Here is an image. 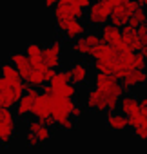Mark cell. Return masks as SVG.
I'll list each match as a JSON object with an SVG mask.
<instances>
[{
    "mask_svg": "<svg viewBox=\"0 0 147 154\" xmlns=\"http://www.w3.org/2000/svg\"><path fill=\"white\" fill-rule=\"evenodd\" d=\"M95 87L100 89L105 94V98H107V111L114 112V111L120 109V98L125 93L120 78H116L114 74L96 72L95 74Z\"/></svg>",
    "mask_w": 147,
    "mask_h": 154,
    "instance_id": "6da1fadb",
    "label": "cell"
},
{
    "mask_svg": "<svg viewBox=\"0 0 147 154\" xmlns=\"http://www.w3.org/2000/svg\"><path fill=\"white\" fill-rule=\"evenodd\" d=\"M22 94H24V82L22 84H13L0 74V105L13 109Z\"/></svg>",
    "mask_w": 147,
    "mask_h": 154,
    "instance_id": "7a4b0ae2",
    "label": "cell"
},
{
    "mask_svg": "<svg viewBox=\"0 0 147 154\" xmlns=\"http://www.w3.org/2000/svg\"><path fill=\"white\" fill-rule=\"evenodd\" d=\"M138 8H140V6H138L136 0H124V2H120V4L114 6L113 11H111V18H109L111 24L116 26V27H124Z\"/></svg>",
    "mask_w": 147,
    "mask_h": 154,
    "instance_id": "3957f363",
    "label": "cell"
},
{
    "mask_svg": "<svg viewBox=\"0 0 147 154\" xmlns=\"http://www.w3.org/2000/svg\"><path fill=\"white\" fill-rule=\"evenodd\" d=\"M15 134H17V118L11 112V109L4 107L2 116H0V145L8 147L15 138Z\"/></svg>",
    "mask_w": 147,
    "mask_h": 154,
    "instance_id": "277c9868",
    "label": "cell"
},
{
    "mask_svg": "<svg viewBox=\"0 0 147 154\" xmlns=\"http://www.w3.org/2000/svg\"><path fill=\"white\" fill-rule=\"evenodd\" d=\"M44 94H45V93H44ZM47 98H49V112H51V116H55V120L71 114L73 107L77 105L75 98H64V96L56 94L55 91H53L51 94H47Z\"/></svg>",
    "mask_w": 147,
    "mask_h": 154,
    "instance_id": "5b68a950",
    "label": "cell"
},
{
    "mask_svg": "<svg viewBox=\"0 0 147 154\" xmlns=\"http://www.w3.org/2000/svg\"><path fill=\"white\" fill-rule=\"evenodd\" d=\"M111 11H113V9H111L105 2H102V0H95V2L87 8L86 17H87V22H89L91 26H98V27H102L104 24L109 22V18H111Z\"/></svg>",
    "mask_w": 147,
    "mask_h": 154,
    "instance_id": "8992f818",
    "label": "cell"
},
{
    "mask_svg": "<svg viewBox=\"0 0 147 154\" xmlns=\"http://www.w3.org/2000/svg\"><path fill=\"white\" fill-rule=\"evenodd\" d=\"M86 17V9L77 4V0H58L55 6V20L56 18H77L82 20Z\"/></svg>",
    "mask_w": 147,
    "mask_h": 154,
    "instance_id": "52a82bcc",
    "label": "cell"
},
{
    "mask_svg": "<svg viewBox=\"0 0 147 154\" xmlns=\"http://www.w3.org/2000/svg\"><path fill=\"white\" fill-rule=\"evenodd\" d=\"M42 58L51 69H58L62 63V42L55 40L42 49Z\"/></svg>",
    "mask_w": 147,
    "mask_h": 154,
    "instance_id": "ba28073f",
    "label": "cell"
},
{
    "mask_svg": "<svg viewBox=\"0 0 147 154\" xmlns=\"http://www.w3.org/2000/svg\"><path fill=\"white\" fill-rule=\"evenodd\" d=\"M86 109L95 111V112H107V98H105V94L96 87L89 89L87 94H86Z\"/></svg>",
    "mask_w": 147,
    "mask_h": 154,
    "instance_id": "9c48e42d",
    "label": "cell"
},
{
    "mask_svg": "<svg viewBox=\"0 0 147 154\" xmlns=\"http://www.w3.org/2000/svg\"><path fill=\"white\" fill-rule=\"evenodd\" d=\"M120 82H122L125 93H127V91H133V89H136V87H142V85L147 84V71H145V69H133V71L125 76V78H122Z\"/></svg>",
    "mask_w": 147,
    "mask_h": 154,
    "instance_id": "30bf717a",
    "label": "cell"
},
{
    "mask_svg": "<svg viewBox=\"0 0 147 154\" xmlns=\"http://www.w3.org/2000/svg\"><path fill=\"white\" fill-rule=\"evenodd\" d=\"M67 71H69V76H71V82L75 84V85H84V84H87L91 69H89V65H87L86 62H75Z\"/></svg>",
    "mask_w": 147,
    "mask_h": 154,
    "instance_id": "8fae6325",
    "label": "cell"
},
{
    "mask_svg": "<svg viewBox=\"0 0 147 154\" xmlns=\"http://www.w3.org/2000/svg\"><path fill=\"white\" fill-rule=\"evenodd\" d=\"M100 38H102L104 44H109V45L116 47L122 42V27H116L111 22L109 24H104L102 29H100Z\"/></svg>",
    "mask_w": 147,
    "mask_h": 154,
    "instance_id": "7c38bea8",
    "label": "cell"
},
{
    "mask_svg": "<svg viewBox=\"0 0 147 154\" xmlns=\"http://www.w3.org/2000/svg\"><path fill=\"white\" fill-rule=\"evenodd\" d=\"M9 62L18 69V72H20V76H22V80H27V76H29L31 71H33V65H31L29 56H27L26 53H13V54L9 56Z\"/></svg>",
    "mask_w": 147,
    "mask_h": 154,
    "instance_id": "4fadbf2b",
    "label": "cell"
},
{
    "mask_svg": "<svg viewBox=\"0 0 147 154\" xmlns=\"http://www.w3.org/2000/svg\"><path fill=\"white\" fill-rule=\"evenodd\" d=\"M122 40H124V44L129 47V49H133V51H140L143 45H142V42H140V38H138V27H134V26H131V24H125L124 27H122Z\"/></svg>",
    "mask_w": 147,
    "mask_h": 154,
    "instance_id": "5bb4252c",
    "label": "cell"
},
{
    "mask_svg": "<svg viewBox=\"0 0 147 154\" xmlns=\"http://www.w3.org/2000/svg\"><path fill=\"white\" fill-rule=\"evenodd\" d=\"M105 123H107V127H109L111 131H116V132L125 131V129L129 127V123H127V116H125V114H122V112H118V111H114V112L107 111Z\"/></svg>",
    "mask_w": 147,
    "mask_h": 154,
    "instance_id": "9a60e30c",
    "label": "cell"
},
{
    "mask_svg": "<svg viewBox=\"0 0 147 154\" xmlns=\"http://www.w3.org/2000/svg\"><path fill=\"white\" fill-rule=\"evenodd\" d=\"M122 114L129 116L133 112H138L140 111V98H136L134 94H122L120 98V109H118Z\"/></svg>",
    "mask_w": 147,
    "mask_h": 154,
    "instance_id": "2e32d148",
    "label": "cell"
},
{
    "mask_svg": "<svg viewBox=\"0 0 147 154\" xmlns=\"http://www.w3.org/2000/svg\"><path fill=\"white\" fill-rule=\"evenodd\" d=\"M47 114H51V112H49V98H47V94L40 93V94L35 98V102H33L31 116H35L36 120H40V118H44V116H47Z\"/></svg>",
    "mask_w": 147,
    "mask_h": 154,
    "instance_id": "e0dca14e",
    "label": "cell"
},
{
    "mask_svg": "<svg viewBox=\"0 0 147 154\" xmlns=\"http://www.w3.org/2000/svg\"><path fill=\"white\" fill-rule=\"evenodd\" d=\"M33 102H35V96L24 93V94L20 96V100L17 102V105H15L17 116H18V118H27V116L31 114V111H33Z\"/></svg>",
    "mask_w": 147,
    "mask_h": 154,
    "instance_id": "ac0fdd59",
    "label": "cell"
},
{
    "mask_svg": "<svg viewBox=\"0 0 147 154\" xmlns=\"http://www.w3.org/2000/svg\"><path fill=\"white\" fill-rule=\"evenodd\" d=\"M27 131L35 132L42 143H45V141H49V140H51V129H49L47 125H44V123H42L40 120H36V118L27 122Z\"/></svg>",
    "mask_w": 147,
    "mask_h": 154,
    "instance_id": "d6986e66",
    "label": "cell"
},
{
    "mask_svg": "<svg viewBox=\"0 0 147 154\" xmlns=\"http://www.w3.org/2000/svg\"><path fill=\"white\" fill-rule=\"evenodd\" d=\"M0 74H2L6 80L13 82V84H22V82H24L22 76H20V72H18V69H17L11 62H6V63L0 65Z\"/></svg>",
    "mask_w": 147,
    "mask_h": 154,
    "instance_id": "ffe728a7",
    "label": "cell"
},
{
    "mask_svg": "<svg viewBox=\"0 0 147 154\" xmlns=\"http://www.w3.org/2000/svg\"><path fill=\"white\" fill-rule=\"evenodd\" d=\"M71 51L75 53V54H78V56H82V58H87V56H91L93 47L86 42V38H84V35H82V36H78V38L73 40V44H71Z\"/></svg>",
    "mask_w": 147,
    "mask_h": 154,
    "instance_id": "44dd1931",
    "label": "cell"
},
{
    "mask_svg": "<svg viewBox=\"0 0 147 154\" xmlns=\"http://www.w3.org/2000/svg\"><path fill=\"white\" fill-rule=\"evenodd\" d=\"M82 35H86V26H84L80 20H77V18L69 24V27H67L65 33H64V36H65L67 40H75V38H78V36H82Z\"/></svg>",
    "mask_w": 147,
    "mask_h": 154,
    "instance_id": "7402d4cb",
    "label": "cell"
},
{
    "mask_svg": "<svg viewBox=\"0 0 147 154\" xmlns=\"http://www.w3.org/2000/svg\"><path fill=\"white\" fill-rule=\"evenodd\" d=\"M53 91H55L56 94L64 96V98H77V94H78V85H75L73 82H67V84H64V85H60V87H55Z\"/></svg>",
    "mask_w": 147,
    "mask_h": 154,
    "instance_id": "603a6c76",
    "label": "cell"
},
{
    "mask_svg": "<svg viewBox=\"0 0 147 154\" xmlns=\"http://www.w3.org/2000/svg\"><path fill=\"white\" fill-rule=\"evenodd\" d=\"M67 82H71L69 71H55L53 78L49 80V85L55 89V87H60V85H64V84H67Z\"/></svg>",
    "mask_w": 147,
    "mask_h": 154,
    "instance_id": "cb8c5ba5",
    "label": "cell"
},
{
    "mask_svg": "<svg viewBox=\"0 0 147 154\" xmlns=\"http://www.w3.org/2000/svg\"><path fill=\"white\" fill-rule=\"evenodd\" d=\"M29 85H33V87H42V85H45V76H44V72L42 71H36V69H33L31 71V74L27 76V80H26Z\"/></svg>",
    "mask_w": 147,
    "mask_h": 154,
    "instance_id": "d4e9b609",
    "label": "cell"
},
{
    "mask_svg": "<svg viewBox=\"0 0 147 154\" xmlns=\"http://www.w3.org/2000/svg\"><path fill=\"white\" fill-rule=\"evenodd\" d=\"M145 22H147V11H145V8H138V9L133 13V17L129 18L127 24L138 27V26H142V24H145Z\"/></svg>",
    "mask_w": 147,
    "mask_h": 154,
    "instance_id": "484cf974",
    "label": "cell"
},
{
    "mask_svg": "<svg viewBox=\"0 0 147 154\" xmlns=\"http://www.w3.org/2000/svg\"><path fill=\"white\" fill-rule=\"evenodd\" d=\"M56 125H58L60 129H64V131H75V127H77V123H75V118H73L71 114L58 118V120H56Z\"/></svg>",
    "mask_w": 147,
    "mask_h": 154,
    "instance_id": "4316f807",
    "label": "cell"
},
{
    "mask_svg": "<svg viewBox=\"0 0 147 154\" xmlns=\"http://www.w3.org/2000/svg\"><path fill=\"white\" fill-rule=\"evenodd\" d=\"M42 45L40 44H36V42H31V44H27L26 45V54L29 56V58H35V56H42Z\"/></svg>",
    "mask_w": 147,
    "mask_h": 154,
    "instance_id": "83f0119b",
    "label": "cell"
},
{
    "mask_svg": "<svg viewBox=\"0 0 147 154\" xmlns=\"http://www.w3.org/2000/svg\"><path fill=\"white\" fill-rule=\"evenodd\" d=\"M143 120H147L143 114H142V111H138V112H133V114H129L127 116V123H129V127L131 129H136Z\"/></svg>",
    "mask_w": 147,
    "mask_h": 154,
    "instance_id": "f1b7e54d",
    "label": "cell"
},
{
    "mask_svg": "<svg viewBox=\"0 0 147 154\" xmlns=\"http://www.w3.org/2000/svg\"><path fill=\"white\" fill-rule=\"evenodd\" d=\"M26 143H27V147H31V149H38V147H42V141H40L38 136H36L35 132H31V131L26 132Z\"/></svg>",
    "mask_w": 147,
    "mask_h": 154,
    "instance_id": "f546056e",
    "label": "cell"
},
{
    "mask_svg": "<svg viewBox=\"0 0 147 154\" xmlns=\"http://www.w3.org/2000/svg\"><path fill=\"white\" fill-rule=\"evenodd\" d=\"M133 132H134V136H136L138 140L145 141V140H147V120H143L136 129H133Z\"/></svg>",
    "mask_w": 147,
    "mask_h": 154,
    "instance_id": "4dcf8cb0",
    "label": "cell"
},
{
    "mask_svg": "<svg viewBox=\"0 0 147 154\" xmlns=\"http://www.w3.org/2000/svg\"><path fill=\"white\" fill-rule=\"evenodd\" d=\"M84 38H86V42H87L91 47H95V45H98V44L102 42L100 35H98V33H95V31H91V33H86V35H84Z\"/></svg>",
    "mask_w": 147,
    "mask_h": 154,
    "instance_id": "1f68e13d",
    "label": "cell"
},
{
    "mask_svg": "<svg viewBox=\"0 0 147 154\" xmlns=\"http://www.w3.org/2000/svg\"><path fill=\"white\" fill-rule=\"evenodd\" d=\"M145 67H147V60L142 54V51L134 53V69H145Z\"/></svg>",
    "mask_w": 147,
    "mask_h": 154,
    "instance_id": "d6a6232c",
    "label": "cell"
},
{
    "mask_svg": "<svg viewBox=\"0 0 147 154\" xmlns=\"http://www.w3.org/2000/svg\"><path fill=\"white\" fill-rule=\"evenodd\" d=\"M138 38H140L142 45H147V22L138 26Z\"/></svg>",
    "mask_w": 147,
    "mask_h": 154,
    "instance_id": "836d02e7",
    "label": "cell"
},
{
    "mask_svg": "<svg viewBox=\"0 0 147 154\" xmlns=\"http://www.w3.org/2000/svg\"><path fill=\"white\" fill-rule=\"evenodd\" d=\"M71 116H73V118H75V120H80V118L84 116V107L77 103L75 107H73V111H71Z\"/></svg>",
    "mask_w": 147,
    "mask_h": 154,
    "instance_id": "e575fe53",
    "label": "cell"
},
{
    "mask_svg": "<svg viewBox=\"0 0 147 154\" xmlns=\"http://www.w3.org/2000/svg\"><path fill=\"white\" fill-rule=\"evenodd\" d=\"M40 122H42L44 125H47L49 129H53V127L56 125V120H55V116H51V114H47V116H44V118H40Z\"/></svg>",
    "mask_w": 147,
    "mask_h": 154,
    "instance_id": "d590c367",
    "label": "cell"
},
{
    "mask_svg": "<svg viewBox=\"0 0 147 154\" xmlns=\"http://www.w3.org/2000/svg\"><path fill=\"white\" fill-rule=\"evenodd\" d=\"M140 111H142V114L147 118V94L140 98Z\"/></svg>",
    "mask_w": 147,
    "mask_h": 154,
    "instance_id": "8d00e7d4",
    "label": "cell"
},
{
    "mask_svg": "<svg viewBox=\"0 0 147 154\" xmlns=\"http://www.w3.org/2000/svg\"><path fill=\"white\" fill-rule=\"evenodd\" d=\"M77 4H78V6H82L84 9H87V8L93 4V0H77Z\"/></svg>",
    "mask_w": 147,
    "mask_h": 154,
    "instance_id": "74e56055",
    "label": "cell"
},
{
    "mask_svg": "<svg viewBox=\"0 0 147 154\" xmlns=\"http://www.w3.org/2000/svg\"><path fill=\"white\" fill-rule=\"evenodd\" d=\"M102 2H105V4H107V6H109L111 9H113L114 6H118L120 2H124V0H102Z\"/></svg>",
    "mask_w": 147,
    "mask_h": 154,
    "instance_id": "f35d334b",
    "label": "cell"
},
{
    "mask_svg": "<svg viewBox=\"0 0 147 154\" xmlns=\"http://www.w3.org/2000/svg\"><path fill=\"white\" fill-rule=\"evenodd\" d=\"M56 2H58V0H44L45 8H55V6H56Z\"/></svg>",
    "mask_w": 147,
    "mask_h": 154,
    "instance_id": "ab89813d",
    "label": "cell"
},
{
    "mask_svg": "<svg viewBox=\"0 0 147 154\" xmlns=\"http://www.w3.org/2000/svg\"><path fill=\"white\" fill-rule=\"evenodd\" d=\"M136 2H138L140 8H145V9H147V0H136Z\"/></svg>",
    "mask_w": 147,
    "mask_h": 154,
    "instance_id": "60d3db41",
    "label": "cell"
},
{
    "mask_svg": "<svg viewBox=\"0 0 147 154\" xmlns=\"http://www.w3.org/2000/svg\"><path fill=\"white\" fill-rule=\"evenodd\" d=\"M140 51H142V54H143V56H145V60H147V45H143Z\"/></svg>",
    "mask_w": 147,
    "mask_h": 154,
    "instance_id": "b9f144b4",
    "label": "cell"
}]
</instances>
